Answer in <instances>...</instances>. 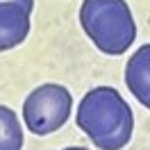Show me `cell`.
<instances>
[{
	"label": "cell",
	"instance_id": "obj_4",
	"mask_svg": "<svg viewBox=\"0 0 150 150\" xmlns=\"http://www.w3.org/2000/svg\"><path fill=\"white\" fill-rule=\"evenodd\" d=\"M34 0H0V52L21 46L30 34Z\"/></svg>",
	"mask_w": 150,
	"mask_h": 150
},
{
	"label": "cell",
	"instance_id": "obj_1",
	"mask_svg": "<svg viewBox=\"0 0 150 150\" xmlns=\"http://www.w3.org/2000/svg\"><path fill=\"white\" fill-rule=\"evenodd\" d=\"M77 127L84 132L96 148L121 150L132 139L134 114L116 89L96 86L77 105L75 112Z\"/></svg>",
	"mask_w": 150,
	"mask_h": 150
},
{
	"label": "cell",
	"instance_id": "obj_3",
	"mask_svg": "<svg viewBox=\"0 0 150 150\" xmlns=\"http://www.w3.org/2000/svg\"><path fill=\"white\" fill-rule=\"evenodd\" d=\"M73 109V96L62 84H41L23 103V121L37 137L52 134L64 127Z\"/></svg>",
	"mask_w": 150,
	"mask_h": 150
},
{
	"label": "cell",
	"instance_id": "obj_6",
	"mask_svg": "<svg viewBox=\"0 0 150 150\" xmlns=\"http://www.w3.org/2000/svg\"><path fill=\"white\" fill-rule=\"evenodd\" d=\"M23 148V130L16 112L0 105V150H21Z\"/></svg>",
	"mask_w": 150,
	"mask_h": 150
},
{
	"label": "cell",
	"instance_id": "obj_2",
	"mask_svg": "<svg viewBox=\"0 0 150 150\" xmlns=\"http://www.w3.org/2000/svg\"><path fill=\"white\" fill-rule=\"evenodd\" d=\"M80 23L86 37L105 55H123L137 39V25L125 0H84Z\"/></svg>",
	"mask_w": 150,
	"mask_h": 150
},
{
	"label": "cell",
	"instance_id": "obj_5",
	"mask_svg": "<svg viewBox=\"0 0 150 150\" xmlns=\"http://www.w3.org/2000/svg\"><path fill=\"white\" fill-rule=\"evenodd\" d=\"M125 84L130 89V93L143 107L150 109V43L141 46L127 59V66H125Z\"/></svg>",
	"mask_w": 150,
	"mask_h": 150
},
{
	"label": "cell",
	"instance_id": "obj_7",
	"mask_svg": "<svg viewBox=\"0 0 150 150\" xmlns=\"http://www.w3.org/2000/svg\"><path fill=\"white\" fill-rule=\"evenodd\" d=\"M64 150H86V148H77V146H71V148H64Z\"/></svg>",
	"mask_w": 150,
	"mask_h": 150
}]
</instances>
